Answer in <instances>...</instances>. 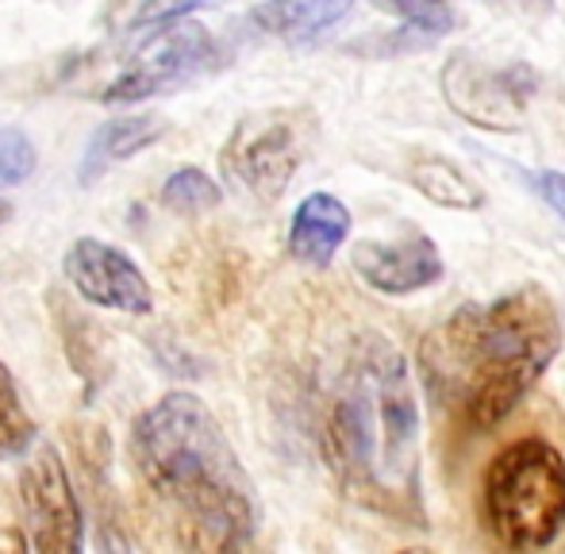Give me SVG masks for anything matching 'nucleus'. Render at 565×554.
Instances as JSON below:
<instances>
[{
  "instance_id": "nucleus-8",
  "label": "nucleus",
  "mask_w": 565,
  "mask_h": 554,
  "mask_svg": "<svg viewBox=\"0 0 565 554\" xmlns=\"http://www.w3.org/2000/svg\"><path fill=\"white\" fill-rule=\"evenodd\" d=\"M20 504L31 524V547L43 554H74L85 540V516L62 455L54 443H43L28 458L20 478Z\"/></svg>"
},
{
  "instance_id": "nucleus-1",
  "label": "nucleus",
  "mask_w": 565,
  "mask_h": 554,
  "mask_svg": "<svg viewBox=\"0 0 565 554\" xmlns=\"http://www.w3.org/2000/svg\"><path fill=\"white\" fill-rule=\"evenodd\" d=\"M131 462L189 551H238L258 532V489L196 393H166L131 424Z\"/></svg>"
},
{
  "instance_id": "nucleus-15",
  "label": "nucleus",
  "mask_w": 565,
  "mask_h": 554,
  "mask_svg": "<svg viewBox=\"0 0 565 554\" xmlns=\"http://www.w3.org/2000/svg\"><path fill=\"white\" fill-rule=\"evenodd\" d=\"M158 201H162V209L178 212V216H201V212L220 209L224 189L204 170H196V166H181V170H173L170 178H166Z\"/></svg>"
},
{
  "instance_id": "nucleus-22",
  "label": "nucleus",
  "mask_w": 565,
  "mask_h": 554,
  "mask_svg": "<svg viewBox=\"0 0 565 554\" xmlns=\"http://www.w3.org/2000/svg\"><path fill=\"white\" fill-rule=\"evenodd\" d=\"M512 8H520V12H546L551 8V0H508Z\"/></svg>"
},
{
  "instance_id": "nucleus-14",
  "label": "nucleus",
  "mask_w": 565,
  "mask_h": 554,
  "mask_svg": "<svg viewBox=\"0 0 565 554\" xmlns=\"http://www.w3.org/2000/svg\"><path fill=\"white\" fill-rule=\"evenodd\" d=\"M408 181L419 196L450 212H477L484 204V193L458 162L443 155H416L408 162Z\"/></svg>"
},
{
  "instance_id": "nucleus-3",
  "label": "nucleus",
  "mask_w": 565,
  "mask_h": 554,
  "mask_svg": "<svg viewBox=\"0 0 565 554\" xmlns=\"http://www.w3.org/2000/svg\"><path fill=\"white\" fill-rule=\"evenodd\" d=\"M323 455L350 501L404 528H424L416 390L408 359L381 335L365 339L350 359L323 427Z\"/></svg>"
},
{
  "instance_id": "nucleus-16",
  "label": "nucleus",
  "mask_w": 565,
  "mask_h": 554,
  "mask_svg": "<svg viewBox=\"0 0 565 554\" xmlns=\"http://www.w3.org/2000/svg\"><path fill=\"white\" fill-rule=\"evenodd\" d=\"M31 439H35V419L23 408L12 370L0 362V458H20Z\"/></svg>"
},
{
  "instance_id": "nucleus-21",
  "label": "nucleus",
  "mask_w": 565,
  "mask_h": 554,
  "mask_svg": "<svg viewBox=\"0 0 565 554\" xmlns=\"http://www.w3.org/2000/svg\"><path fill=\"white\" fill-rule=\"evenodd\" d=\"M31 547V540H23V532H0V551H23Z\"/></svg>"
},
{
  "instance_id": "nucleus-4",
  "label": "nucleus",
  "mask_w": 565,
  "mask_h": 554,
  "mask_svg": "<svg viewBox=\"0 0 565 554\" xmlns=\"http://www.w3.org/2000/svg\"><path fill=\"white\" fill-rule=\"evenodd\" d=\"M489 532L508 551H543L565 528V458L546 439H515L481 486Z\"/></svg>"
},
{
  "instance_id": "nucleus-18",
  "label": "nucleus",
  "mask_w": 565,
  "mask_h": 554,
  "mask_svg": "<svg viewBox=\"0 0 565 554\" xmlns=\"http://www.w3.org/2000/svg\"><path fill=\"white\" fill-rule=\"evenodd\" d=\"M35 142L20 128H0V185H20L35 173Z\"/></svg>"
},
{
  "instance_id": "nucleus-2",
  "label": "nucleus",
  "mask_w": 565,
  "mask_h": 554,
  "mask_svg": "<svg viewBox=\"0 0 565 554\" xmlns=\"http://www.w3.org/2000/svg\"><path fill=\"white\" fill-rule=\"evenodd\" d=\"M562 351V316L543 285H520L492 305H461L419 347L435 405L473 435L500 424Z\"/></svg>"
},
{
  "instance_id": "nucleus-5",
  "label": "nucleus",
  "mask_w": 565,
  "mask_h": 554,
  "mask_svg": "<svg viewBox=\"0 0 565 554\" xmlns=\"http://www.w3.org/2000/svg\"><path fill=\"white\" fill-rule=\"evenodd\" d=\"M316 136V116L305 108H266L235 124L224 142V173L258 201H277L297 178Z\"/></svg>"
},
{
  "instance_id": "nucleus-20",
  "label": "nucleus",
  "mask_w": 565,
  "mask_h": 554,
  "mask_svg": "<svg viewBox=\"0 0 565 554\" xmlns=\"http://www.w3.org/2000/svg\"><path fill=\"white\" fill-rule=\"evenodd\" d=\"M531 185H535V193L543 196L546 204H551L558 216H565V173L562 170H543L531 178Z\"/></svg>"
},
{
  "instance_id": "nucleus-13",
  "label": "nucleus",
  "mask_w": 565,
  "mask_h": 554,
  "mask_svg": "<svg viewBox=\"0 0 565 554\" xmlns=\"http://www.w3.org/2000/svg\"><path fill=\"white\" fill-rule=\"evenodd\" d=\"M350 8L354 0H266L250 12V23L285 43H308L347 20Z\"/></svg>"
},
{
  "instance_id": "nucleus-19",
  "label": "nucleus",
  "mask_w": 565,
  "mask_h": 554,
  "mask_svg": "<svg viewBox=\"0 0 565 554\" xmlns=\"http://www.w3.org/2000/svg\"><path fill=\"white\" fill-rule=\"evenodd\" d=\"M209 4V0H147L135 15V23H147V28H158V23H170V20H181L185 12L193 8Z\"/></svg>"
},
{
  "instance_id": "nucleus-6",
  "label": "nucleus",
  "mask_w": 565,
  "mask_h": 554,
  "mask_svg": "<svg viewBox=\"0 0 565 554\" xmlns=\"http://www.w3.org/2000/svg\"><path fill=\"white\" fill-rule=\"evenodd\" d=\"M212 62H216V39L209 35V28L189 20L158 23V31L135 51V58L100 93V100L105 105H131V100L162 97V93L189 85Z\"/></svg>"
},
{
  "instance_id": "nucleus-10",
  "label": "nucleus",
  "mask_w": 565,
  "mask_h": 554,
  "mask_svg": "<svg viewBox=\"0 0 565 554\" xmlns=\"http://www.w3.org/2000/svg\"><path fill=\"white\" fill-rule=\"evenodd\" d=\"M350 266L365 285L388 297H408L443 277V255L427 235H412V239L396 243H358L350 251Z\"/></svg>"
},
{
  "instance_id": "nucleus-9",
  "label": "nucleus",
  "mask_w": 565,
  "mask_h": 554,
  "mask_svg": "<svg viewBox=\"0 0 565 554\" xmlns=\"http://www.w3.org/2000/svg\"><path fill=\"white\" fill-rule=\"evenodd\" d=\"M62 270L77 289V297H85L97 308H116L127 316H147L154 308V289L142 270L105 239H93V235L74 239L62 258Z\"/></svg>"
},
{
  "instance_id": "nucleus-12",
  "label": "nucleus",
  "mask_w": 565,
  "mask_h": 554,
  "mask_svg": "<svg viewBox=\"0 0 565 554\" xmlns=\"http://www.w3.org/2000/svg\"><path fill=\"white\" fill-rule=\"evenodd\" d=\"M166 136V120L162 116H119V120L100 124L89 136L82 150V166H77V181L93 185V181L105 178L113 166L135 158L139 150L154 147Z\"/></svg>"
},
{
  "instance_id": "nucleus-7",
  "label": "nucleus",
  "mask_w": 565,
  "mask_h": 554,
  "mask_svg": "<svg viewBox=\"0 0 565 554\" xmlns=\"http://www.w3.org/2000/svg\"><path fill=\"white\" fill-rule=\"evenodd\" d=\"M535 77L527 66H484L469 54H450L443 66V97L461 120L484 131H520Z\"/></svg>"
},
{
  "instance_id": "nucleus-23",
  "label": "nucleus",
  "mask_w": 565,
  "mask_h": 554,
  "mask_svg": "<svg viewBox=\"0 0 565 554\" xmlns=\"http://www.w3.org/2000/svg\"><path fill=\"white\" fill-rule=\"evenodd\" d=\"M8 216H12V204L0 201V224H8Z\"/></svg>"
},
{
  "instance_id": "nucleus-17",
  "label": "nucleus",
  "mask_w": 565,
  "mask_h": 554,
  "mask_svg": "<svg viewBox=\"0 0 565 554\" xmlns=\"http://www.w3.org/2000/svg\"><path fill=\"white\" fill-rule=\"evenodd\" d=\"M381 12H393L404 20L408 31H419L424 39H439L450 28V4L447 0H373Z\"/></svg>"
},
{
  "instance_id": "nucleus-11",
  "label": "nucleus",
  "mask_w": 565,
  "mask_h": 554,
  "mask_svg": "<svg viewBox=\"0 0 565 554\" xmlns=\"http://www.w3.org/2000/svg\"><path fill=\"white\" fill-rule=\"evenodd\" d=\"M350 232V209L335 193H308L289 224V255L308 266H328Z\"/></svg>"
}]
</instances>
